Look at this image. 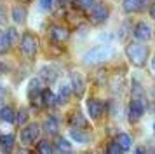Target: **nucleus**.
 Returning <instances> with one entry per match:
<instances>
[{
    "label": "nucleus",
    "instance_id": "obj_1",
    "mask_svg": "<svg viewBox=\"0 0 155 154\" xmlns=\"http://www.w3.org/2000/svg\"><path fill=\"white\" fill-rule=\"evenodd\" d=\"M112 54H113V49L108 44H101V46L92 47L89 53H85L84 63L85 65H98V63H103L106 60H110Z\"/></svg>",
    "mask_w": 155,
    "mask_h": 154
},
{
    "label": "nucleus",
    "instance_id": "obj_2",
    "mask_svg": "<svg viewBox=\"0 0 155 154\" xmlns=\"http://www.w3.org/2000/svg\"><path fill=\"white\" fill-rule=\"evenodd\" d=\"M126 56L134 67H145L148 60V47L143 44H129L126 47Z\"/></svg>",
    "mask_w": 155,
    "mask_h": 154
},
{
    "label": "nucleus",
    "instance_id": "obj_3",
    "mask_svg": "<svg viewBox=\"0 0 155 154\" xmlns=\"http://www.w3.org/2000/svg\"><path fill=\"white\" fill-rule=\"evenodd\" d=\"M87 14H89V21H91L92 25H101V23H105L106 19H108V16H110V9H108V5H105V4H94V5L87 11Z\"/></svg>",
    "mask_w": 155,
    "mask_h": 154
},
{
    "label": "nucleus",
    "instance_id": "obj_4",
    "mask_svg": "<svg viewBox=\"0 0 155 154\" xmlns=\"http://www.w3.org/2000/svg\"><path fill=\"white\" fill-rule=\"evenodd\" d=\"M19 46H21L23 54L26 56V58H33V56H35V53H37V49H38V39H37L33 33L25 32V33H23V37H21Z\"/></svg>",
    "mask_w": 155,
    "mask_h": 154
},
{
    "label": "nucleus",
    "instance_id": "obj_5",
    "mask_svg": "<svg viewBox=\"0 0 155 154\" xmlns=\"http://www.w3.org/2000/svg\"><path fill=\"white\" fill-rule=\"evenodd\" d=\"M38 135H40V126L37 123L28 124L26 128H23V131H21V142L25 145H31L33 142L38 140Z\"/></svg>",
    "mask_w": 155,
    "mask_h": 154
},
{
    "label": "nucleus",
    "instance_id": "obj_6",
    "mask_svg": "<svg viewBox=\"0 0 155 154\" xmlns=\"http://www.w3.org/2000/svg\"><path fill=\"white\" fill-rule=\"evenodd\" d=\"M127 112H129V121H131V123L140 121L141 116H143V112H145V103H143V100H141V98H133L131 103H129Z\"/></svg>",
    "mask_w": 155,
    "mask_h": 154
},
{
    "label": "nucleus",
    "instance_id": "obj_7",
    "mask_svg": "<svg viewBox=\"0 0 155 154\" xmlns=\"http://www.w3.org/2000/svg\"><path fill=\"white\" fill-rule=\"evenodd\" d=\"M51 39L56 44H63L70 39V30L66 26H61V25H52L51 26Z\"/></svg>",
    "mask_w": 155,
    "mask_h": 154
},
{
    "label": "nucleus",
    "instance_id": "obj_8",
    "mask_svg": "<svg viewBox=\"0 0 155 154\" xmlns=\"http://www.w3.org/2000/svg\"><path fill=\"white\" fill-rule=\"evenodd\" d=\"M103 110H105V105H103L101 100H98V98H89L87 100V112H89L91 119H99Z\"/></svg>",
    "mask_w": 155,
    "mask_h": 154
},
{
    "label": "nucleus",
    "instance_id": "obj_9",
    "mask_svg": "<svg viewBox=\"0 0 155 154\" xmlns=\"http://www.w3.org/2000/svg\"><path fill=\"white\" fill-rule=\"evenodd\" d=\"M71 88H73V91H75V95H77L78 98L84 95L85 81H84V77L80 75L78 72H73V74H71Z\"/></svg>",
    "mask_w": 155,
    "mask_h": 154
},
{
    "label": "nucleus",
    "instance_id": "obj_10",
    "mask_svg": "<svg viewBox=\"0 0 155 154\" xmlns=\"http://www.w3.org/2000/svg\"><path fill=\"white\" fill-rule=\"evenodd\" d=\"M134 37L138 39V40H148L150 37H152V30L148 26L145 21H140L136 26H134Z\"/></svg>",
    "mask_w": 155,
    "mask_h": 154
},
{
    "label": "nucleus",
    "instance_id": "obj_11",
    "mask_svg": "<svg viewBox=\"0 0 155 154\" xmlns=\"http://www.w3.org/2000/svg\"><path fill=\"white\" fill-rule=\"evenodd\" d=\"M68 124H70V128L85 130V128H87V119H85L84 114H80V112H71L70 117H68Z\"/></svg>",
    "mask_w": 155,
    "mask_h": 154
},
{
    "label": "nucleus",
    "instance_id": "obj_12",
    "mask_svg": "<svg viewBox=\"0 0 155 154\" xmlns=\"http://www.w3.org/2000/svg\"><path fill=\"white\" fill-rule=\"evenodd\" d=\"M58 130H59V123H58V119L54 116H51V117L45 119V123H44V131L47 133V135H56Z\"/></svg>",
    "mask_w": 155,
    "mask_h": 154
},
{
    "label": "nucleus",
    "instance_id": "obj_13",
    "mask_svg": "<svg viewBox=\"0 0 155 154\" xmlns=\"http://www.w3.org/2000/svg\"><path fill=\"white\" fill-rule=\"evenodd\" d=\"M115 142H117V144L122 147V151L126 152V151H129L131 145H133V137L127 135V133H119V135L115 137Z\"/></svg>",
    "mask_w": 155,
    "mask_h": 154
},
{
    "label": "nucleus",
    "instance_id": "obj_14",
    "mask_svg": "<svg viewBox=\"0 0 155 154\" xmlns=\"http://www.w3.org/2000/svg\"><path fill=\"white\" fill-rule=\"evenodd\" d=\"M12 147H14V135L12 133H7V135H2L0 137V149L4 152L12 151Z\"/></svg>",
    "mask_w": 155,
    "mask_h": 154
},
{
    "label": "nucleus",
    "instance_id": "obj_15",
    "mask_svg": "<svg viewBox=\"0 0 155 154\" xmlns=\"http://www.w3.org/2000/svg\"><path fill=\"white\" fill-rule=\"evenodd\" d=\"M70 86L68 84H61L59 86V93H58V96H56V105H61V103H66L68 102V98H70Z\"/></svg>",
    "mask_w": 155,
    "mask_h": 154
},
{
    "label": "nucleus",
    "instance_id": "obj_16",
    "mask_svg": "<svg viewBox=\"0 0 155 154\" xmlns=\"http://www.w3.org/2000/svg\"><path fill=\"white\" fill-rule=\"evenodd\" d=\"M40 79H44L47 84H51L58 79V72L52 68V67H44V68L40 70Z\"/></svg>",
    "mask_w": 155,
    "mask_h": 154
},
{
    "label": "nucleus",
    "instance_id": "obj_17",
    "mask_svg": "<svg viewBox=\"0 0 155 154\" xmlns=\"http://www.w3.org/2000/svg\"><path fill=\"white\" fill-rule=\"evenodd\" d=\"M122 5L126 12H138L143 9V0H124Z\"/></svg>",
    "mask_w": 155,
    "mask_h": 154
},
{
    "label": "nucleus",
    "instance_id": "obj_18",
    "mask_svg": "<svg viewBox=\"0 0 155 154\" xmlns=\"http://www.w3.org/2000/svg\"><path fill=\"white\" fill-rule=\"evenodd\" d=\"M52 147H54V152H71V151H73L71 144L66 138H58L56 144Z\"/></svg>",
    "mask_w": 155,
    "mask_h": 154
},
{
    "label": "nucleus",
    "instance_id": "obj_19",
    "mask_svg": "<svg viewBox=\"0 0 155 154\" xmlns=\"http://www.w3.org/2000/svg\"><path fill=\"white\" fill-rule=\"evenodd\" d=\"M0 119L5 123H14L16 121V112L12 107H2L0 109Z\"/></svg>",
    "mask_w": 155,
    "mask_h": 154
},
{
    "label": "nucleus",
    "instance_id": "obj_20",
    "mask_svg": "<svg viewBox=\"0 0 155 154\" xmlns=\"http://www.w3.org/2000/svg\"><path fill=\"white\" fill-rule=\"evenodd\" d=\"M12 19L16 23H25L26 21V9L23 5H14L12 7Z\"/></svg>",
    "mask_w": 155,
    "mask_h": 154
},
{
    "label": "nucleus",
    "instance_id": "obj_21",
    "mask_svg": "<svg viewBox=\"0 0 155 154\" xmlns=\"http://www.w3.org/2000/svg\"><path fill=\"white\" fill-rule=\"evenodd\" d=\"M71 2H73V7H75V9L84 11V12H87V11L96 4V0H71Z\"/></svg>",
    "mask_w": 155,
    "mask_h": 154
},
{
    "label": "nucleus",
    "instance_id": "obj_22",
    "mask_svg": "<svg viewBox=\"0 0 155 154\" xmlns=\"http://www.w3.org/2000/svg\"><path fill=\"white\" fill-rule=\"evenodd\" d=\"M44 88H42V81L40 79H31L30 81V86H28V98H31L33 95L40 93Z\"/></svg>",
    "mask_w": 155,
    "mask_h": 154
},
{
    "label": "nucleus",
    "instance_id": "obj_23",
    "mask_svg": "<svg viewBox=\"0 0 155 154\" xmlns=\"http://www.w3.org/2000/svg\"><path fill=\"white\" fill-rule=\"evenodd\" d=\"M42 102L45 107H52V105H56V96L52 95L51 89H42Z\"/></svg>",
    "mask_w": 155,
    "mask_h": 154
},
{
    "label": "nucleus",
    "instance_id": "obj_24",
    "mask_svg": "<svg viewBox=\"0 0 155 154\" xmlns=\"http://www.w3.org/2000/svg\"><path fill=\"white\" fill-rule=\"evenodd\" d=\"M70 135H71V138L75 142H78V144H85L87 142V133H84L80 128H73Z\"/></svg>",
    "mask_w": 155,
    "mask_h": 154
},
{
    "label": "nucleus",
    "instance_id": "obj_25",
    "mask_svg": "<svg viewBox=\"0 0 155 154\" xmlns=\"http://www.w3.org/2000/svg\"><path fill=\"white\" fill-rule=\"evenodd\" d=\"M37 152H40V154L54 152V147L51 145L47 140H44V142H38V144H37Z\"/></svg>",
    "mask_w": 155,
    "mask_h": 154
},
{
    "label": "nucleus",
    "instance_id": "obj_26",
    "mask_svg": "<svg viewBox=\"0 0 155 154\" xmlns=\"http://www.w3.org/2000/svg\"><path fill=\"white\" fill-rule=\"evenodd\" d=\"M5 35H7V40L11 46H16V44H19V37H18V32H16L14 28H9L7 32H5Z\"/></svg>",
    "mask_w": 155,
    "mask_h": 154
},
{
    "label": "nucleus",
    "instance_id": "obj_27",
    "mask_svg": "<svg viewBox=\"0 0 155 154\" xmlns=\"http://www.w3.org/2000/svg\"><path fill=\"white\" fill-rule=\"evenodd\" d=\"M106 152H108V154H120V152H124V151H122V147H120L119 144L113 140V142H110V144H108V147H106Z\"/></svg>",
    "mask_w": 155,
    "mask_h": 154
},
{
    "label": "nucleus",
    "instance_id": "obj_28",
    "mask_svg": "<svg viewBox=\"0 0 155 154\" xmlns=\"http://www.w3.org/2000/svg\"><path fill=\"white\" fill-rule=\"evenodd\" d=\"M28 121V112H26V109H21V110L16 114V123L18 124H25Z\"/></svg>",
    "mask_w": 155,
    "mask_h": 154
},
{
    "label": "nucleus",
    "instance_id": "obj_29",
    "mask_svg": "<svg viewBox=\"0 0 155 154\" xmlns=\"http://www.w3.org/2000/svg\"><path fill=\"white\" fill-rule=\"evenodd\" d=\"M4 44H9V40H7V35H5V32H2V30H0V47H2Z\"/></svg>",
    "mask_w": 155,
    "mask_h": 154
},
{
    "label": "nucleus",
    "instance_id": "obj_30",
    "mask_svg": "<svg viewBox=\"0 0 155 154\" xmlns=\"http://www.w3.org/2000/svg\"><path fill=\"white\" fill-rule=\"evenodd\" d=\"M40 5H42V9H51L52 7V0H40Z\"/></svg>",
    "mask_w": 155,
    "mask_h": 154
},
{
    "label": "nucleus",
    "instance_id": "obj_31",
    "mask_svg": "<svg viewBox=\"0 0 155 154\" xmlns=\"http://www.w3.org/2000/svg\"><path fill=\"white\" fill-rule=\"evenodd\" d=\"M150 16H152V18L155 19V4H153L152 7H150Z\"/></svg>",
    "mask_w": 155,
    "mask_h": 154
},
{
    "label": "nucleus",
    "instance_id": "obj_32",
    "mask_svg": "<svg viewBox=\"0 0 155 154\" xmlns=\"http://www.w3.org/2000/svg\"><path fill=\"white\" fill-rule=\"evenodd\" d=\"M4 16H5V12H4V9H2V7H0V23H2V21H4Z\"/></svg>",
    "mask_w": 155,
    "mask_h": 154
},
{
    "label": "nucleus",
    "instance_id": "obj_33",
    "mask_svg": "<svg viewBox=\"0 0 155 154\" xmlns=\"http://www.w3.org/2000/svg\"><path fill=\"white\" fill-rule=\"evenodd\" d=\"M136 152H147V149H145V147H138V149H136Z\"/></svg>",
    "mask_w": 155,
    "mask_h": 154
},
{
    "label": "nucleus",
    "instance_id": "obj_34",
    "mask_svg": "<svg viewBox=\"0 0 155 154\" xmlns=\"http://www.w3.org/2000/svg\"><path fill=\"white\" fill-rule=\"evenodd\" d=\"M4 70L7 72V67H4V65H0V74H4Z\"/></svg>",
    "mask_w": 155,
    "mask_h": 154
},
{
    "label": "nucleus",
    "instance_id": "obj_35",
    "mask_svg": "<svg viewBox=\"0 0 155 154\" xmlns=\"http://www.w3.org/2000/svg\"><path fill=\"white\" fill-rule=\"evenodd\" d=\"M152 70H153V74H155V56H153V60H152Z\"/></svg>",
    "mask_w": 155,
    "mask_h": 154
},
{
    "label": "nucleus",
    "instance_id": "obj_36",
    "mask_svg": "<svg viewBox=\"0 0 155 154\" xmlns=\"http://www.w3.org/2000/svg\"><path fill=\"white\" fill-rule=\"evenodd\" d=\"M23 4H28V2H31V0H21Z\"/></svg>",
    "mask_w": 155,
    "mask_h": 154
},
{
    "label": "nucleus",
    "instance_id": "obj_37",
    "mask_svg": "<svg viewBox=\"0 0 155 154\" xmlns=\"http://www.w3.org/2000/svg\"><path fill=\"white\" fill-rule=\"evenodd\" d=\"M153 133H155V124H153Z\"/></svg>",
    "mask_w": 155,
    "mask_h": 154
}]
</instances>
